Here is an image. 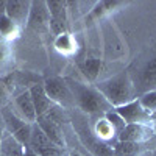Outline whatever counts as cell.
<instances>
[{"label": "cell", "instance_id": "obj_1", "mask_svg": "<svg viewBox=\"0 0 156 156\" xmlns=\"http://www.w3.org/2000/svg\"><path fill=\"white\" fill-rule=\"evenodd\" d=\"M66 83L69 84L72 90L75 108L80 112H83L84 115L94 119V117L103 115L105 112L112 109L108 100L100 94V90L95 86L84 84L78 80H73V78H66Z\"/></svg>", "mask_w": 156, "mask_h": 156}, {"label": "cell", "instance_id": "obj_2", "mask_svg": "<svg viewBox=\"0 0 156 156\" xmlns=\"http://www.w3.org/2000/svg\"><path fill=\"white\" fill-rule=\"evenodd\" d=\"M94 86L100 90V94L108 100V103L112 108L122 106L125 103H129L137 98L136 86L129 70H122L119 73H114L112 76L100 80Z\"/></svg>", "mask_w": 156, "mask_h": 156}, {"label": "cell", "instance_id": "obj_3", "mask_svg": "<svg viewBox=\"0 0 156 156\" xmlns=\"http://www.w3.org/2000/svg\"><path fill=\"white\" fill-rule=\"evenodd\" d=\"M69 122H72L73 131L76 133V137L80 139L81 145L87 150L90 156H114L112 147L103 144L98 140L92 131V125L89 123V117L80 112L76 108L69 109Z\"/></svg>", "mask_w": 156, "mask_h": 156}, {"label": "cell", "instance_id": "obj_4", "mask_svg": "<svg viewBox=\"0 0 156 156\" xmlns=\"http://www.w3.org/2000/svg\"><path fill=\"white\" fill-rule=\"evenodd\" d=\"M101 31V39H103V59L106 61H120L126 56V42L117 27L109 20V19H101L100 25Z\"/></svg>", "mask_w": 156, "mask_h": 156}, {"label": "cell", "instance_id": "obj_5", "mask_svg": "<svg viewBox=\"0 0 156 156\" xmlns=\"http://www.w3.org/2000/svg\"><path fill=\"white\" fill-rule=\"evenodd\" d=\"M47 97L51 100V103L62 109H73L75 108V101L72 90L69 84L66 83V78L61 76H50L42 83Z\"/></svg>", "mask_w": 156, "mask_h": 156}, {"label": "cell", "instance_id": "obj_6", "mask_svg": "<svg viewBox=\"0 0 156 156\" xmlns=\"http://www.w3.org/2000/svg\"><path fill=\"white\" fill-rule=\"evenodd\" d=\"M0 112H2V117H3L6 133L12 134V137H14L22 147H28L33 123H28L23 119H20V117L12 111L11 106H2L0 108Z\"/></svg>", "mask_w": 156, "mask_h": 156}, {"label": "cell", "instance_id": "obj_7", "mask_svg": "<svg viewBox=\"0 0 156 156\" xmlns=\"http://www.w3.org/2000/svg\"><path fill=\"white\" fill-rule=\"evenodd\" d=\"M131 78L136 86L137 97L147 92V90L156 89V51H153L147 59H144L139 64L137 72L131 73Z\"/></svg>", "mask_w": 156, "mask_h": 156}, {"label": "cell", "instance_id": "obj_8", "mask_svg": "<svg viewBox=\"0 0 156 156\" xmlns=\"http://www.w3.org/2000/svg\"><path fill=\"white\" fill-rule=\"evenodd\" d=\"M114 111L119 114L122 119L125 120L126 125H131V123H147V125H151V115L139 105L137 98L129 101V103H125L122 106H117L114 108Z\"/></svg>", "mask_w": 156, "mask_h": 156}, {"label": "cell", "instance_id": "obj_9", "mask_svg": "<svg viewBox=\"0 0 156 156\" xmlns=\"http://www.w3.org/2000/svg\"><path fill=\"white\" fill-rule=\"evenodd\" d=\"M156 134L153 125L147 123H131L123 128V131L119 134V140L122 142H136V144H145L151 140Z\"/></svg>", "mask_w": 156, "mask_h": 156}, {"label": "cell", "instance_id": "obj_10", "mask_svg": "<svg viewBox=\"0 0 156 156\" xmlns=\"http://www.w3.org/2000/svg\"><path fill=\"white\" fill-rule=\"evenodd\" d=\"M12 111H14L20 119H23L25 122L28 123H34L36 122V111H34V105H33V100L30 97V92L25 90V92L19 94L14 101H12Z\"/></svg>", "mask_w": 156, "mask_h": 156}, {"label": "cell", "instance_id": "obj_11", "mask_svg": "<svg viewBox=\"0 0 156 156\" xmlns=\"http://www.w3.org/2000/svg\"><path fill=\"white\" fill-rule=\"evenodd\" d=\"M48 20H50V16H48L45 2H31L30 14L27 20L28 27L36 31H42L45 27H48Z\"/></svg>", "mask_w": 156, "mask_h": 156}, {"label": "cell", "instance_id": "obj_12", "mask_svg": "<svg viewBox=\"0 0 156 156\" xmlns=\"http://www.w3.org/2000/svg\"><path fill=\"white\" fill-rule=\"evenodd\" d=\"M30 8H31V2H25V0H6V16L17 27L27 23Z\"/></svg>", "mask_w": 156, "mask_h": 156}, {"label": "cell", "instance_id": "obj_13", "mask_svg": "<svg viewBox=\"0 0 156 156\" xmlns=\"http://www.w3.org/2000/svg\"><path fill=\"white\" fill-rule=\"evenodd\" d=\"M90 119V117H89ZM92 131L95 134V137L98 140H101L103 144H106L109 147H114V144L119 139H117V134L114 133L112 126L109 125V122L105 119V115H98L94 117V123H92Z\"/></svg>", "mask_w": 156, "mask_h": 156}, {"label": "cell", "instance_id": "obj_14", "mask_svg": "<svg viewBox=\"0 0 156 156\" xmlns=\"http://www.w3.org/2000/svg\"><path fill=\"white\" fill-rule=\"evenodd\" d=\"M30 97L33 100V105H34V111H36V117L39 115H44L51 106H53V103H51V100L47 97L45 94V89L42 86V83H34L30 89Z\"/></svg>", "mask_w": 156, "mask_h": 156}, {"label": "cell", "instance_id": "obj_15", "mask_svg": "<svg viewBox=\"0 0 156 156\" xmlns=\"http://www.w3.org/2000/svg\"><path fill=\"white\" fill-rule=\"evenodd\" d=\"M78 70L83 73V76L87 81L95 83L97 78L100 75V69H101V59L97 56H86L81 61H78Z\"/></svg>", "mask_w": 156, "mask_h": 156}, {"label": "cell", "instance_id": "obj_16", "mask_svg": "<svg viewBox=\"0 0 156 156\" xmlns=\"http://www.w3.org/2000/svg\"><path fill=\"white\" fill-rule=\"evenodd\" d=\"M145 145H147V142L145 144H136V142L117 140L112 147V151H114V156H139L142 153L148 151Z\"/></svg>", "mask_w": 156, "mask_h": 156}, {"label": "cell", "instance_id": "obj_17", "mask_svg": "<svg viewBox=\"0 0 156 156\" xmlns=\"http://www.w3.org/2000/svg\"><path fill=\"white\" fill-rule=\"evenodd\" d=\"M53 145H55V144L45 136V133H44L42 129L36 125V122H34L33 126H31V137H30V145H28V147H31V148L39 154V153H42L44 150L53 147Z\"/></svg>", "mask_w": 156, "mask_h": 156}, {"label": "cell", "instance_id": "obj_18", "mask_svg": "<svg viewBox=\"0 0 156 156\" xmlns=\"http://www.w3.org/2000/svg\"><path fill=\"white\" fill-rule=\"evenodd\" d=\"M23 147L12 137V134L5 133L0 139V156H22Z\"/></svg>", "mask_w": 156, "mask_h": 156}, {"label": "cell", "instance_id": "obj_19", "mask_svg": "<svg viewBox=\"0 0 156 156\" xmlns=\"http://www.w3.org/2000/svg\"><path fill=\"white\" fill-rule=\"evenodd\" d=\"M51 20H67V2H45Z\"/></svg>", "mask_w": 156, "mask_h": 156}, {"label": "cell", "instance_id": "obj_20", "mask_svg": "<svg viewBox=\"0 0 156 156\" xmlns=\"http://www.w3.org/2000/svg\"><path fill=\"white\" fill-rule=\"evenodd\" d=\"M75 45H76L75 44V39L69 33L59 34L55 39V47H56L58 51H61V53H66V55L73 53V51H75Z\"/></svg>", "mask_w": 156, "mask_h": 156}, {"label": "cell", "instance_id": "obj_21", "mask_svg": "<svg viewBox=\"0 0 156 156\" xmlns=\"http://www.w3.org/2000/svg\"><path fill=\"white\" fill-rule=\"evenodd\" d=\"M137 101H139V105L151 115V114L156 111V89L147 90V92L140 94V95L137 97Z\"/></svg>", "mask_w": 156, "mask_h": 156}, {"label": "cell", "instance_id": "obj_22", "mask_svg": "<svg viewBox=\"0 0 156 156\" xmlns=\"http://www.w3.org/2000/svg\"><path fill=\"white\" fill-rule=\"evenodd\" d=\"M103 115H105V119L109 122V125H111V126H112V129H114V133L117 134V139H119V134L123 131V128L126 126L125 120H123L122 117H120L119 114H117V112L114 111V108H112L111 111L105 112Z\"/></svg>", "mask_w": 156, "mask_h": 156}, {"label": "cell", "instance_id": "obj_23", "mask_svg": "<svg viewBox=\"0 0 156 156\" xmlns=\"http://www.w3.org/2000/svg\"><path fill=\"white\" fill-rule=\"evenodd\" d=\"M8 80H9V76L0 80V108L5 106V101L8 100V95L12 92V89H14L11 83H8Z\"/></svg>", "mask_w": 156, "mask_h": 156}, {"label": "cell", "instance_id": "obj_24", "mask_svg": "<svg viewBox=\"0 0 156 156\" xmlns=\"http://www.w3.org/2000/svg\"><path fill=\"white\" fill-rule=\"evenodd\" d=\"M16 28H17V25L12 22L8 16H2V17H0V34H2V36L12 34Z\"/></svg>", "mask_w": 156, "mask_h": 156}, {"label": "cell", "instance_id": "obj_25", "mask_svg": "<svg viewBox=\"0 0 156 156\" xmlns=\"http://www.w3.org/2000/svg\"><path fill=\"white\" fill-rule=\"evenodd\" d=\"M22 156H39L31 147H23V154Z\"/></svg>", "mask_w": 156, "mask_h": 156}, {"label": "cell", "instance_id": "obj_26", "mask_svg": "<svg viewBox=\"0 0 156 156\" xmlns=\"http://www.w3.org/2000/svg\"><path fill=\"white\" fill-rule=\"evenodd\" d=\"M6 16V0H0V17Z\"/></svg>", "mask_w": 156, "mask_h": 156}, {"label": "cell", "instance_id": "obj_27", "mask_svg": "<svg viewBox=\"0 0 156 156\" xmlns=\"http://www.w3.org/2000/svg\"><path fill=\"white\" fill-rule=\"evenodd\" d=\"M6 133L5 129V123H3V117H2V112H0V139H2V136Z\"/></svg>", "mask_w": 156, "mask_h": 156}, {"label": "cell", "instance_id": "obj_28", "mask_svg": "<svg viewBox=\"0 0 156 156\" xmlns=\"http://www.w3.org/2000/svg\"><path fill=\"white\" fill-rule=\"evenodd\" d=\"M69 156H90V154H89V153H81V151H76V150H75V151H70Z\"/></svg>", "mask_w": 156, "mask_h": 156}, {"label": "cell", "instance_id": "obj_29", "mask_svg": "<svg viewBox=\"0 0 156 156\" xmlns=\"http://www.w3.org/2000/svg\"><path fill=\"white\" fill-rule=\"evenodd\" d=\"M151 122H156V111L151 114Z\"/></svg>", "mask_w": 156, "mask_h": 156}]
</instances>
